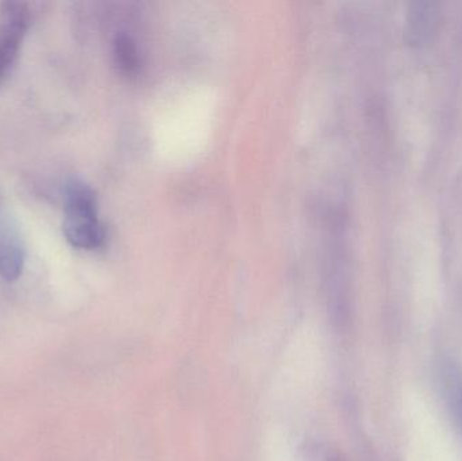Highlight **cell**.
<instances>
[{"mask_svg": "<svg viewBox=\"0 0 462 461\" xmlns=\"http://www.w3.org/2000/svg\"><path fill=\"white\" fill-rule=\"evenodd\" d=\"M62 230L73 248L84 251L99 248L105 240L97 197L83 181L72 180L65 189Z\"/></svg>", "mask_w": 462, "mask_h": 461, "instance_id": "6da1fadb", "label": "cell"}, {"mask_svg": "<svg viewBox=\"0 0 462 461\" xmlns=\"http://www.w3.org/2000/svg\"><path fill=\"white\" fill-rule=\"evenodd\" d=\"M30 24V11L22 2L0 5V84L13 69Z\"/></svg>", "mask_w": 462, "mask_h": 461, "instance_id": "7a4b0ae2", "label": "cell"}, {"mask_svg": "<svg viewBox=\"0 0 462 461\" xmlns=\"http://www.w3.org/2000/svg\"><path fill=\"white\" fill-rule=\"evenodd\" d=\"M439 5L431 2L412 3L406 16V37L409 43L422 46L429 42L439 29Z\"/></svg>", "mask_w": 462, "mask_h": 461, "instance_id": "3957f363", "label": "cell"}, {"mask_svg": "<svg viewBox=\"0 0 462 461\" xmlns=\"http://www.w3.org/2000/svg\"><path fill=\"white\" fill-rule=\"evenodd\" d=\"M24 249L21 241L11 235L0 238V276L13 281L19 278L23 270Z\"/></svg>", "mask_w": 462, "mask_h": 461, "instance_id": "277c9868", "label": "cell"}, {"mask_svg": "<svg viewBox=\"0 0 462 461\" xmlns=\"http://www.w3.org/2000/svg\"><path fill=\"white\" fill-rule=\"evenodd\" d=\"M445 394L462 429V371L455 363H447L442 370Z\"/></svg>", "mask_w": 462, "mask_h": 461, "instance_id": "5b68a950", "label": "cell"}, {"mask_svg": "<svg viewBox=\"0 0 462 461\" xmlns=\"http://www.w3.org/2000/svg\"><path fill=\"white\" fill-rule=\"evenodd\" d=\"M116 56L119 67L124 68L125 70H130L134 67V49L126 37H119L116 41Z\"/></svg>", "mask_w": 462, "mask_h": 461, "instance_id": "8992f818", "label": "cell"}]
</instances>
